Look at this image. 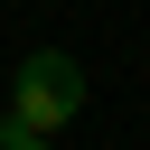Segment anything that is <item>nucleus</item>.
<instances>
[{
    "mask_svg": "<svg viewBox=\"0 0 150 150\" xmlns=\"http://www.w3.org/2000/svg\"><path fill=\"white\" fill-rule=\"evenodd\" d=\"M75 112H84V66H75L66 47H28V56H19V75H9V122L56 141Z\"/></svg>",
    "mask_w": 150,
    "mask_h": 150,
    "instance_id": "f257e3e1",
    "label": "nucleus"
},
{
    "mask_svg": "<svg viewBox=\"0 0 150 150\" xmlns=\"http://www.w3.org/2000/svg\"><path fill=\"white\" fill-rule=\"evenodd\" d=\"M0 150H56V141H47V131H19V122L0 112Z\"/></svg>",
    "mask_w": 150,
    "mask_h": 150,
    "instance_id": "f03ea898",
    "label": "nucleus"
}]
</instances>
